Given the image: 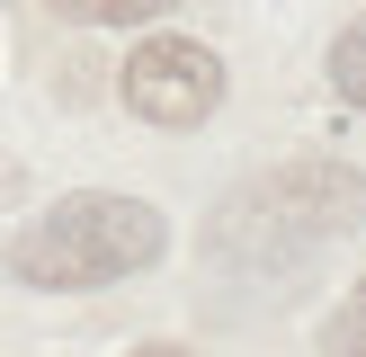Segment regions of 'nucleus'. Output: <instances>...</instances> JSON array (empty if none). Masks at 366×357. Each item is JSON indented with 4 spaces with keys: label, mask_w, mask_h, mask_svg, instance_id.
Here are the masks:
<instances>
[{
    "label": "nucleus",
    "mask_w": 366,
    "mask_h": 357,
    "mask_svg": "<svg viewBox=\"0 0 366 357\" xmlns=\"http://www.w3.org/2000/svg\"><path fill=\"white\" fill-rule=\"evenodd\" d=\"M161 250H170L161 206L81 188V196H63V206H45V214L18 223L9 277L18 286H45V295H81V286H117V277H134V268H152Z\"/></svg>",
    "instance_id": "obj_1"
},
{
    "label": "nucleus",
    "mask_w": 366,
    "mask_h": 357,
    "mask_svg": "<svg viewBox=\"0 0 366 357\" xmlns=\"http://www.w3.org/2000/svg\"><path fill=\"white\" fill-rule=\"evenodd\" d=\"M366 214V178L340 170V161H295V170L242 188L224 214H214V259L242 268V277H277V268L313 259L322 241H340Z\"/></svg>",
    "instance_id": "obj_2"
},
{
    "label": "nucleus",
    "mask_w": 366,
    "mask_h": 357,
    "mask_svg": "<svg viewBox=\"0 0 366 357\" xmlns=\"http://www.w3.org/2000/svg\"><path fill=\"white\" fill-rule=\"evenodd\" d=\"M125 107H134L143 125H206L214 107H224V63H214L206 45H188V36H152V45L125 54Z\"/></svg>",
    "instance_id": "obj_3"
},
{
    "label": "nucleus",
    "mask_w": 366,
    "mask_h": 357,
    "mask_svg": "<svg viewBox=\"0 0 366 357\" xmlns=\"http://www.w3.org/2000/svg\"><path fill=\"white\" fill-rule=\"evenodd\" d=\"M45 18H71V27H143V18L179 9V0H36Z\"/></svg>",
    "instance_id": "obj_4"
},
{
    "label": "nucleus",
    "mask_w": 366,
    "mask_h": 357,
    "mask_svg": "<svg viewBox=\"0 0 366 357\" xmlns=\"http://www.w3.org/2000/svg\"><path fill=\"white\" fill-rule=\"evenodd\" d=\"M331 81H340L349 107H366V18H349V36L331 45Z\"/></svg>",
    "instance_id": "obj_5"
},
{
    "label": "nucleus",
    "mask_w": 366,
    "mask_h": 357,
    "mask_svg": "<svg viewBox=\"0 0 366 357\" xmlns=\"http://www.w3.org/2000/svg\"><path fill=\"white\" fill-rule=\"evenodd\" d=\"M322 348H331V357H366V277L349 286V303L331 313V331H322Z\"/></svg>",
    "instance_id": "obj_6"
},
{
    "label": "nucleus",
    "mask_w": 366,
    "mask_h": 357,
    "mask_svg": "<svg viewBox=\"0 0 366 357\" xmlns=\"http://www.w3.org/2000/svg\"><path fill=\"white\" fill-rule=\"evenodd\" d=\"M134 357H188V348H134Z\"/></svg>",
    "instance_id": "obj_7"
}]
</instances>
